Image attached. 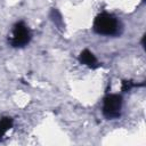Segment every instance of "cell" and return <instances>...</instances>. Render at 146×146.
<instances>
[{
  "label": "cell",
  "instance_id": "obj_1",
  "mask_svg": "<svg viewBox=\"0 0 146 146\" xmlns=\"http://www.w3.org/2000/svg\"><path fill=\"white\" fill-rule=\"evenodd\" d=\"M117 21L115 19L114 16L107 14V13H102L99 14L94 22V30L98 34H104V35H113L117 32Z\"/></svg>",
  "mask_w": 146,
  "mask_h": 146
},
{
  "label": "cell",
  "instance_id": "obj_2",
  "mask_svg": "<svg viewBox=\"0 0 146 146\" xmlns=\"http://www.w3.org/2000/svg\"><path fill=\"white\" fill-rule=\"evenodd\" d=\"M122 107V98L119 95H107L104 98L103 113L107 119H115L120 116Z\"/></svg>",
  "mask_w": 146,
  "mask_h": 146
},
{
  "label": "cell",
  "instance_id": "obj_3",
  "mask_svg": "<svg viewBox=\"0 0 146 146\" xmlns=\"http://www.w3.org/2000/svg\"><path fill=\"white\" fill-rule=\"evenodd\" d=\"M30 38H31V34L27 26L23 22H19L14 26L10 43L13 47H23L26 43H29Z\"/></svg>",
  "mask_w": 146,
  "mask_h": 146
},
{
  "label": "cell",
  "instance_id": "obj_4",
  "mask_svg": "<svg viewBox=\"0 0 146 146\" xmlns=\"http://www.w3.org/2000/svg\"><path fill=\"white\" fill-rule=\"evenodd\" d=\"M79 60L80 63H82L83 65L91 67V68H96L98 66V62L96 59V57L94 56V54L91 51H89L88 49H84L81 51L80 56H79Z\"/></svg>",
  "mask_w": 146,
  "mask_h": 146
},
{
  "label": "cell",
  "instance_id": "obj_5",
  "mask_svg": "<svg viewBox=\"0 0 146 146\" xmlns=\"http://www.w3.org/2000/svg\"><path fill=\"white\" fill-rule=\"evenodd\" d=\"M13 127V120L10 117H3L0 121V139Z\"/></svg>",
  "mask_w": 146,
  "mask_h": 146
},
{
  "label": "cell",
  "instance_id": "obj_6",
  "mask_svg": "<svg viewBox=\"0 0 146 146\" xmlns=\"http://www.w3.org/2000/svg\"><path fill=\"white\" fill-rule=\"evenodd\" d=\"M135 84L131 82V81H123V84H122V90L123 91H128L130 90Z\"/></svg>",
  "mask_w": 146,
  "mask_h": 146
}]
</instances>
